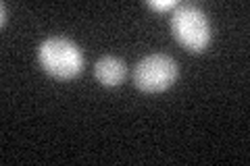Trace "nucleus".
<instances>
[{"mask_svg": "<svg viewBox=\"0 0 250 166\" xmlns=\"http://www.w3.org/2000/svg\"><path fill=\"white\" fill-rule=\"evenodd\" d=\"M0 11H2V19H0V25H6V4L2 2V4H0Z\"/></svg>", "mask_w": 250, "mask_h": 166, "instance_id": "423d86ee", "label": "nucleus"}, {"mask_svg": "<svg viewBox=\"0 0 250 166\" xmlns=\"http://www.w3.org/2000/svg\"><path fill=\"white\" fill-rule=\"evenodd\" d=\"M94 77L104 88H117L125 79V62L117 56H103L94 65Z\"/></svg>", "mask_w": 250, "mask_h": 166, "instance_id": "20e7f679", "label": "nucleus"}, {"mask_svg": "<svg viewBox=\"0 0 250 166\" xmlns=\"http://www.w3.org/2000/svg\"><path fill=\"white\" fill-rule=\"evenodd\" d=\"M171 31L177 44L188 52H202L210 44V25L198 6L179 4L171 13Z\"/></svg>", "mask_w": 250, "mask_h": 166, "instance_id": "f03ea898", "label": "nucleus"}, {"mask_svg": "<svg viewBox=\"0 0 250 166\" xmlns=\"http://www.w3.org/2000/svg\"><path fill=\"white\" fill-rule=\"evenodd\" d=\"M148 6L154 9V11H169V9H175L177 2L175 0H150Z\"/></svg>", "mask_w": 250, "mask_h": 166, "instance_id": "39448f33", "label": "nucleus"}, {"mask_svg": "<svg viewBox=\"0 0 250 166\" xmlns=\"http://www.w3.org/2000/svg\"><path fill=\"white\" fill-rule=\"evenodd\" d=\"M38 62L44 73H48L52 79L59 81H69L82 73L83 69V54L82 48L73 39L52 36L46 37L38 46Z\"/></svg>", "mask_w": 250, "mask_h": 166, "instance_id": "f257e3e1", "label": "nucleus"}, {"mask_svg": "<svg viewBox=\"0 0 250 166\" xmlns=\"http://www.w3.org/2000/svg\"><path fill=\"white\" fill-rule=\"evenodd\" d=\"M179 67L169 54H148L134 69V83L146 93H161L177 81Z\"/></svg>", "mask_w": 250, "mask_h": 166, "instance_id": "7ed1b4c3", "label": "nucleus"}]
</instances>
